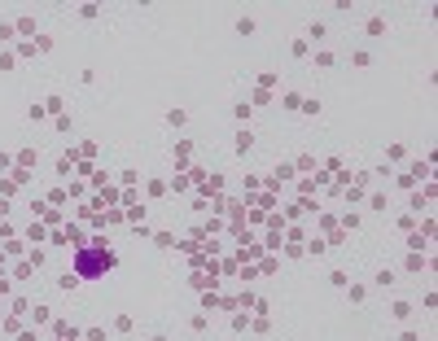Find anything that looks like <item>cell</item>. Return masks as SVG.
<instances>
[{"mask_svg":"<svg viewBox=\"0 0 438 341\" xmlns=\"http://www.w3.org/2000/svg\"><path fill=\"white\" fill-rule=\"evenodd\" d=\"M281 105H285V110H298V105H303V97H298V92H285Z\"/></svg>","mask_w":438,"mask_h":341,"instance_id":"9c48e42d","label":"cell"},{"mask_svg":"<svg viewBox=\"0 0 438 341\" xmlns=\"http://www.w3.org/2000/svg\"><path fill=\"white\" fill-rule=\"evenodd\" d=\"M364 35H372V40H381V35H386V22H381V18H368V26H364Z\"/></svg>","mask_w":438,"mask_h":341,"instance_id":"5b68a950","label":"cell"},{"mask_svg":"<svg viewBox=\"0 0 438 341\" xmlns=\"http://www.w3.org/2000/svg\"><path fill=\"white\" fill-rule=\"evenodd\" d=\"M425 267H429V263L421 258V254H412V258H407V271H425Z\"/></svg>","mask_w":438,"mask_h":341,"instance_id":"5bb4252c","label":"cell"},{"mask_svg":"<svg viewBox=\"0 0 438 341\" xmlns=\"http://www.w3.org/2000/svg\"><path fill=\"white\" fill-rule=\"evenodd\" d=\"M70 171H75V158L62 153V158H57V175H70Z\"/></svg>","mask_w":438,"mask_h":341,"instance_id":"8992f818","label":"cell"},{"mask_svg":"<svg viewBox=\"0 0 438 341\" xmlns=\"http://www.w3.org/2000/svg\"><path fill=\"white\" fill-rule=\"evenodd\" d=\"M390 315L399 319V324H403V319L412 315V302H403V297H399V302H394V306H390Z\"/></svg>","mask_w":438,"mask_h":341,"instance_id":"7a4b0ae2","label":"cell"},{"mask_svg":"<svg viewBox=\"0 0 438 341\" xmlns=\"http://www.w3.org/2000/svg\"><path fill=\"white\" fill-rule=\"evenodd\" d=\"M153 241H158V250H171V245H175V236H171V232H158Z\"/></svg>","mask_w":438,"mask_h":341,"instance_id":"4fadbf2b","label":"cell"},{"mask_svg":"<svg viewBox=\"0 0 438 341\" xmlns=\"http://www.w3.org/2000/svg\"><path fill=\"white\" fill-rule=\"evenodd\" d=\"M250 149H254V132H250V127H245V132L237 136V153H250Z\"/></svg>","mask_w":438,"mask_h":341,"instance_id":"3957f363","label":"cell"},{"mask_svg":"<svg viewBox=\"0 0 438 341\" xmlns=\"http://www.w3.org/2000/svg\"><path fill=\"white\" fill-rule=\"evenodd\" d=\"M237 35H254V18H237Z\"/></svg>","mask_w":438,"mask_h":341,"instance_id":"7c38bea8","label":"cell"},{"mask_svg":"<svg viewBox=\"0 0 438 341\" xmlns=\"http://www.w3.org/2000/svg\"><path fill=\"white\" fill-rule=\"evenodd\" d=\"M316 66L320 70H333V66H338V57H333V53H316Z\"/></svg>","mask_w":438,"mask_h":341,"instance_id":"ba28073f","label":"cell"},{"mask_svg":"<svg viewBox=\"0 0 438 341\" xmlns=\"http://www.w3.org/2000/svg\"><path fill=\"white\" fill-rule=\"evenodd\" d=\"M372 285H377V289H390L394 285V271H390V267H381V271L372 275Z\"/></svg>","mask_w":438,"mask_h":341,"instance_id":"277c9868","label":"cell"},{"mask_svg":"<svg viewBox=\"0 0 438 341\" xmlns=\"http://www.w3.org/2000/svg\"><path fill=\"white\" fill-rule=\"evenodd\" d=\"M232 114H237V118H241V122H250V114H254V105H250V101H241V105H237V110H232Z\"/></svg>","mask_w":438,"mask_h":341,"instance_id":"30bf717a","label":"cell"},{"mask_svg":"<svg viewBox=\"0 0 438 341\" xmlns=\"http://www.w3.org/2000/svg\"><path fill=\"white\" fill-rule=\"evenodd\" d=\"M324 35H328L324 22H311V26H307V40H324Z\"/></svg>","mask_w":438,"mask_h":341,"instance_id":"52a82bcc","label":"cell"},{"mask_svg":"<svg viewBox=\"0 0 438 341\" xmlns=\"http://www.w3.org/2000/svg\"><path fill=\"white\" fill-rule=\"evenodd\" d=\"M399 341H421V332H416V328H403V332H399Z\"/></svg>","mask_w":438,"mask_h":341,"instance_id":"9a60e30c","label":"cell"},{"mask_svg":"<svg viewBox=\"0 0 438 341\" xmlns=\"http://www.w3.org/2000/svg\"><path fill=\"white\" fill-rule=\"evenodd\" d=\"M114 263H119V258H114V250H105V241L79 245L75 250V275L79 280H97V275H105Z\"/></svg>","mask_w":438,"mask_h":341,"instance_id":"6da1fadb","label":"cell"},{"mask_svg":"<svg viewBox=\"0 0 438 341\" xmlns=\"http://www.w3.org/2000/svg\"><path fill=\"white\" fill-rule=\"evenodd\" d=\"M184 118H188L184 110H167V122H171V127H184Z\"/></svg>","mask_w":438,"mask_h":341,"instance_id":"8fae6325","label":"cell"}]
</instances>
